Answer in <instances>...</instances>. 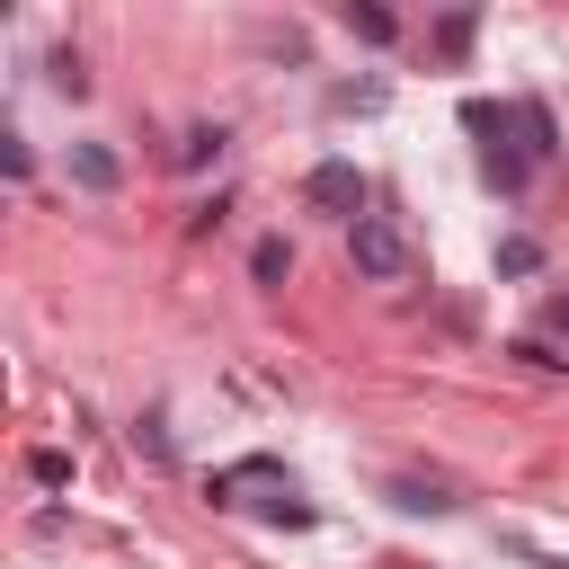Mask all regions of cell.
Returning a JSON list of instances; mask_svg holds the SVG:
<instances>
[{
    "mask_svg": "<svg viewBox=\"0 0 569 569\" xmlns=\"http://www.w3.org/2000/svg\"><path fill=\"white\" fill-rule=\"evenodd\" d=\"M507 133H516V151H525V160H551V151H560V124H551V107H542V98H516V107H507Z\"/></svg>",
    "mask_w": 569,
    "mask_h": 569,
    "instance_id": "cell-3",
    "label": "cell"
},
{
    "mask_svg": "<svg viewBox=\"0 0 569 569\" xmlns=\"http://www.w3.org/2000/svg\"><path fill=\"white\" fill-rule=\"evenodd\" d=\"M133 445H142L151 462H169V427H160V418H133Z\"/></svg>",
    "mask_w": 569,
    "mask_h": 569,
    "instance_id": "cell-15",
    "label": "cell"
},
{
    "mask_svg": "<svg viewBox=\"0 0 569 569\" xmlns=\"http://www.w3.org/2000/svg\"><path fill=\"white\" fill-rule=\"evenodd\" d=\"M462 133H480V151H507V107L498 98H471L462 107Z\"/></svg>",
    "mask_w": 569,
    "mask_h": 569,
    "instance_id": "cell-6",
    "label": "cell"
},
{
    "mask_svg": "<svg viewBox=\"0 0 569 569\" xmlns=\"http://www.w3.org/2000/svg\"><path fill=\"white\" fill-rule=\"evenodd\" d=\"M27 471H36V489H62V480H71V453H62V445H36Z\"/></svg>",
    "mask_w": 569,
    "mask_h": 569,
    "instance_id": "cell-13",
    "label": "cell"
},
{
    "mask_svg": "<svg viewBox=\"0 0 569 569\" xmlns=\"http://www.w3.org/2000/svg\"><path fill=\"white\" fill-rule=\"evenodd\" d=\"M222 142H231L222 124H187V133H178V169H204V160H222Z\"/></svg>",
    "mask_w": 569,
    "mask_h": 569,
    "instance_id": "cell-7",
    "label": "cell"
},
{
    "mask_svg": "<svg viewBox=\"0 0 569 569\" xmlns=\"http://www.w3.org/2000/svg\"><path fill=\"white\" fill-rule=\"evenodd\" d=\"M302 204H311V213H338V222H365V169H356V160H320V169L302 178Z\"/></svg>",
    "mask_w": 569,
    "mask_h": 569,
    "instance_id": "cell-2",
    "label": "cell"
},
{
    "mask_svg": "<svg viewBox=\"0 0 569 569\" xmlns=\"http://www.w3.org/2000/svg\"><path fill=\"white\" fill-rule=\"evenodd\" d=\"M471 36H480V18H471V9L436 18V53H445V62H462V53H471Z\"/></svg>",
    "mask_w": 569,
    "mask_h": 569,
    "instance_id": "cell-11",
    "label": "cell"
},
{
    "mask_svg": "<svg viewBox=\"0 0 569 569\" xmlns=\"http://www.w3.org/2000/svg\"><path fill=\"white\" fill-rule=\"evenodd\" d=\"M391 507H409V516H436V507H453L445 489H427V480H391Z\"/></svg>",
    "mask_w": 569,
    "mask_h": 569,
    "instance_id": "cell-14",
    "label": "cell"
},
{
    "mask_svg": "<svg viewBox=\"0 0 569 569\" xmlns=\"http://www.w3.org/2000/svg\"><path fill=\"white\" fill-rule=\"evenodd\" d=\"M551 329H560V338H569V293H560V302H551Z\"/></svg>",
    "mask_w": 569,
    "mask_h": 569,
    "instance_id": "cell-17",
    "label": "cell"
},
{
    "mask_svg": "<svg viewBox=\"0 0 569 569\" xmlns=\"http://www.w3.org/2000/svg\"><path fill=\"white\" fill-rule=\"evenodd\" d=\"M338 27H347L356 44H391V36H400V18H391V9H373V0H347V9H338Z\"/></svg>",
    "mask_w": 569,
    "mask_h": 569,
    "instance_id": "cell-5",
    "label": "cell"
},
{
    "mask_svg": "<svg viewBox=\"0 0 569 569\" xmlns=\"http://www.w3.org/2000/svg\"><path fill=\"white\" fill-rule=\"evenodd\" d=\"M249 276H258V284H284V276H293V240H276V231H267V240L249 249Z\"/></svg>",
    "mask_w": 569,
    "mask_h": 569,
    "instance_id": "cell-10",
    "label": "cell"
},
{
    "mask_svg": "<svg viewBox=\"0 0 569 569\" xmlns=\"http://www.w3.org/2000/svg\"><path fill=\"white\" fill-rule=\"evenodd\" d=\"M44 80H53L62 98H89V62H80L71 44H62V53H44Z\"/></svg>",
    "mask_w": 569,
    "mask_h": 569,
    "instance_id": "cell-12",
    "label": "cell"
},
{
    "mask_svg": "<svg viewBox=\"0 0 569 569\" xmlns=\"http://www.w3.org/2000/svg\"><path fill=\"white\" fill-rule=\"evenodd\" d=\"M347 267H356L365 284H400V276L418 267V249H409V231H400V222L365 213V222H347Z\"/></svg>",
    "mask_w": 569,
    "mask_h": 569,
    "instance_id": "cell-1",
    "label": "cell"
},
{
    "mask_svg": "<svg viewBox=\"0 0 569 569\" xmlns=\"http://www.w3.org/2000/svg\"><path fill=\"white\" fill-rule=\"evenodd\" d=\"M71 178H80L89 196H116V187H124V160H116L107 142H71Z\"/></svg>",
    "mask_w": 569,
    "mask_h": 569,
    "instance_id": "cell-4",
    "label": "cell"
},
{
    "mask_svg": "<svg viewBox=\"0 0 569 569\" xmlns=\"http://www.w3.org/2000/svg\"><path fill=\"white\" fill-rule=\"evenodd\" d=\"M480 178H489V187H507V196H516V187H525V178H533V160H525V151H516V142H507V151H480Z\"/></svg>",
    "mask_w": 569,
    "mask_h": 569,
    "instance_id": "cell-8",
    "label": "cell"
},
{
    "mask_svg": "<svg viewBox=\"0 0 569 569\" xmlns=\"http://www.w3.org/2000/svg\"><path fill=\"white\" fill-rule=\"evenodd\" d=\"M222 213H231V196H204V204L187 213V231H222Z\"/></svg>",
    "mask_w": 569,
    "mask_h": 569,
    "instance_id": "cell-16",
    "label": "cell"
},
{
    "mask_svg": "<svg viewBox=\"0 0 569 569\" xmlns=\"http://www.w3.org/2000/svg\"><path fill=\"white\" fill-rule=\"evenodd\" d=\"M498 276H542V240L533 231H507L498 240Z\"/></svg>",
    "mask_w": 569,
    "mask_h": 569,
    "instance_id": "cell-9",
    "label": "cell"
}]
</instances>
